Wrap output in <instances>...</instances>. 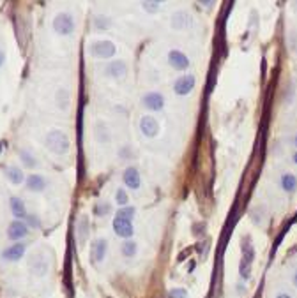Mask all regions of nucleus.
<instances>
[{
    "instance_id": "obj_3",
    "label": "nucleus",
    "mask_w": 297,
    "mask_h": 298,
    "mask_svg": "<svg viewBox=\"0 0 297 298\" xmlns=\"http://www.w3.org/2000/svg\"><path fill=\"white\" fill-rule=\"evenodd\" d=\"M89 53L94 55L98 58H112L115 53H117V48L112 41L108 39H103V41H94V43H90L89 46Z\"/></svg>"
},
{
    "instance_id": "obj_11",
    "label": "nucleus",
    "mask_w": 297,
    "mask_h": 298,
    "mask_svg": "<svg viewBox=\"0 0 297 298\" xmlns=\"http://www.w3.org/2000/svg\"><path fill=\"white\" fill-rule=\"evenodd\" d=\"M142 102H144V106L147 109L159 111V109L164 106V97L161 96V94H157V92H148V94H145V96H144Z\"/></svg>"
},
{
    "instance_id": "obj_25",
    "label": "nucleus",
    "mask_w": 297,
    "mask_h": 298,
    "mask_svg": "<svg viewBox=\"0 0 297 298\" xmlns=\"http://www.w3.org/2000/svg\"><path fill=\"white\" fill-rule=\"evenodd\" d=\"M110 210H112V206H110V203H98V205L94 206V213L96 215H99V217H103V215H106V213H110Z\"/></svg>"
},
{
    "instance_id": "obj_36",
    "label": "nucleus",
    "mask_w": 297,
    "mask_h": 298,
    "mask_svg": "<svg viewBox=\"0 0 297 298\" xmlns=\"http://www.w3.org/2000/svg\"><path fill=\"white\" fill-rule=\"evenodd\" d=\"M296 147H297V136H296Z\"/></svg>"
},
{
    "instance_id": "obj_34",
    "label": "nucleus",
    "mask_w": 297,
    "mask_h": 298,
    "mask_svg": "<svg viewBox=\"0 0 297 298\" xmlns=\"http://www.w3.org/2000/svg\"><path fill=\"white\" fill-rule=\"evenodd\" d=\"M2 147H5V141H0V154H2Z\"/></svg>"
},
{
    "instance_id": "obj_35",
    "label": "nucleus",
    "mask_w": 297,
    "mask_h": 298,
    "mask_svg": "<svg viewBox=\"0 0 297 298\" xmlns=\"http://www.w3.org/2000/svg\"><path fill=\"white\" fill-rule=\"evenodd\" d=\"M294 163L297 164V152H296V154H294Z\"/></svg>"
},
{
    "instance_id": "obj_15",
    "label": "nucleus",
    "mask_w": 297,
    "mask_h": 298,
    "mask_svg": "<svg viewBox=\"0 0 297 298\" xmlns=\"http://www.w3.org/2000/svg\"><path fill=\"white\" fill-rule=\"evenodd\" d=\"M189 23H191V18H189L188 12L179 11L172 16V28H175V30H182V28H186Z\"/></svg>"
},
{
    "instance_id": "obj_10",
    "label": "nucleus",
    "mask_w": 297,
    "mask_h": 298,
    "mask_svg": "<svg viewBox=\"0 0 297 298\" xmlns=\"http://www.w3.org/2000/svg\"><path fill=\"white\" fill-rule=\"evenodd\" d=\"M168 64L173 67V69L179 71H186L189 67V58L179 50H172L168 53Z\"/></svg>"
},
{
    "instance_id": "obj_8",
    "label": "nucleus",
    "mask_w": 297,
    "mask_h": 298,
    "mask_svg": "<svg viewBox=\"0 0 297 298\" xmlns=\"http://www.w3.org/2000/svg\"><path fill=\"white\" fill-rule=\"evenodd\" d=\"M122 180H124L126 187H129V189H138L142 184V178H140V171L137 170L135 166H129L124 170V173H122Z\"/></svg>"
},
{
    "instance_id": "obj_28",
    "label": "nucleus",
    "mask_w": 297,
    "mask_h": 298,
    "mask_svg": "<svg viewBox=\"0 0 297 298\" xmlns=\"http://www.w3.org/2000/svg\"><path fill=\"white\" fill-rule=\"evenodd\" d=\"M186 297H188L186 290H172V291H170L168 298H186Z\"/></svg>"
},
{
    "instance_id": "obj_31",
    "label": "nucleus",
    "mask_w": 297,
    "mask_h": 298,
    "mask_svg": "<svg viewBox=\"0 0 297 298\" xmlns=\"http://www.w3.org/2000/svg\"><path fill=\"white\" fill-rule=\"evenodd\" d=\"M4 60H5V57H4V53H2V50H0V67L4 66Z\"/></svg>"
},
{
    "instance_id": "obj_13",
    "label": "nucleus",
    "mask_w": 297,
    "mask_h": 298,
    "mask_svg": "<svg viewBox=\"0 0 297 298\" xmlns=\"http://www.w3.org/2000/svg\"><path fill=\"white\" fill-rule=\"evenodd\" d=\"M126 73H128V67L122 60H117V62L108 64V67L105 69V76L114 78V80H119V78H124Z\"/></svg>"
},
{
    "instance_id": "obj_7",
    "label": "nucleus",
    "mask_w": 297,
    "mask_h": 298,
    "mask_svg": "<svg viewBox=\"0 0 297 298\" xmlns=\"http://www.w3.org/2000/svg\"><path fill=\"white\" fill-rule=\"evenodd\" d=\"M28 235V226L25 224L23 221H12L11 224L7 226V236L11 240H21Z\"/></svg>"
},
{
    "instance_id": "obj_14",
    "label": "nucleus",
    "mask_w": 297,
    "mask_h": 298,
    "mask_svg": "<svg viewBox=\"0 0 297 298\" xmlns=\"http://www.w3.org/2000/svg\"><path fill=\"white\" fill-rule=\"evenodd\" d=\"M9 205H11V212H12V215H14L16 219H25V217L28 215L27 206H25L23 199H20V198H16V196L11 198Z\"/></svg>"
},
{
    "instance_id": "obj_23",
    "label": "nucleus",
    "mask_w": 297,
    "mask_h": 298,
    "mask_svg": "<svg viewBox=\"0 0 297 298\" xmlns=\"http://www.w3.org/2000/svg\"><path fill=\"white\" fill-rule=\"evenodd\" d=\"M20 159H21V163H23L25 166H28V168H34L35 164H37V163H35V159L32 157L28 150H21L20 152Z\"/></svg>"
},
{
    "instance_id": "obj_20",
    "label": "nucleus",
    "mask_w": 297,
    "mask_h": 298,
    "mask_svg": "<svg viewBox=\"0 0 297 298\" xmlns=\"http://www.w3.org/2000/svg\"><path fill=\"white\" fill-rule=\"evenodd\" d=\"M78 235H80V242H85L87 235H89V219H87V215H82L78 221Z\"/></svg>"
},
{
    "instance_id": "obj_12",
    "label": "nucleus",
    "mask_w": 297,
    "mask_h": 298,
    "mask_svg": "<svg viewBox=\"0 0 297 298\" xmlns=\"http://www.w3.org/2000/svg\"><path fill=\"white\" fill-rule=\"evenodd\" d=\"M25 244H14L11 247H7L5 251H2V260L5 261H18L23 258L25 254Z\"/></svg>"
},
{
    "instance_id": "obj_18",
    "label": "nucleus",
    "mask_w": 297,
    "mask_h": 298,
    "mask_svg": "<svg viewBox=\"0 0 297 298\" xmlns=\"http://www.w3.org/2000/svg\"><path fill=\"white\" fill-rule=\"evenodd\" d=\"M282 187L285 193H296L297 191V177L294 173H285L282 177Z\"/></svg>"
},
{
    "instance_id": "obj_29",
    "label": "nucleus",
    "mask_w": 297,
    "mask_h": 298,
    "mask_svg": "<svg viewBox=\"0 0 297 298\" xmlns=\"http://www.w3.org/2000/svg\"><path fill=\"white\" fill-rule=\"evenodd\" d=\"M27 219H28V224H30L32 228H39V226H41L39 219H37L35 215H27Z\"/></svg>"
},
{
    "instance_id": "obj_26",
    "label": "nucleus",
    "mask_w": 297,
    "mask_h": 298,
    "mask_svg": "<svg viewBox=\"0 0 297 298\" xmlns=\"http://www.w3.org/2000/svg\"><path fill=\"white\" fill-rule=\"evenodd\" d=\"M239 274H241V277H243V279H250L251 265L246 263V261H241V265H239Z\"/></svg>"
},
{
    "instance_id": "obj_6",
    "label": "nucleus",
    "mask_w": 297,
    "mask_h": 298,
    "mask_svg": "<svg viewBox=\"0 0 297 298\" xmlns=\"http://www.w3.org/2000/svg\"><path fill=\"white\" fill-rule=\"evenodd\" d=\"M195 76L191 74H186V76H180L175 83H173V92L177 96H188L193 89H195Z\"/></svg>"
},
{
    "instance_id": "obj_9",
    "label": "nucleus",
    "mask_w": 297,
    "mask_h": 298,
    "mask_svg": "<svg viewBox=\"0 0 297 298\" xmlns=\"http://www.w3.org/2000/svg\"><path fill=\"white\" fill-rule=\"evenodd\" d=\"M106 249H108V242L105 238H96L92 242V251H90V260L94 263H101L106 256Z\"/></svg>"
},
{
    "instance_id": "obj_27",
    "label": "nucleus",
    "mask_w": 297,
    "mask_h": 298,
    "mask_svg": "<svg viewBox=\"0 0 297 298\" xmlns=\"http://www.w3.org/2000/svg\"><path fill=\"white\" fill-rule=\"evenodd\" d=\"M142 7H144L147 12H152V14H154V12L159 11L161 2H152V0H150V2H142Z\"/></svg>"
},
{
    "instance_id": "obj_22",
    "label": "nucleus",
    "mask_w": 297,
    "mask_h": 298,
    "mask_svg": "<svg viewBox=\"0 0 297 298\" xmlns=\"http://www.w3.org/2000/svg\"><path fill=\"white\" fill-rule=\"evenodd\" d=\"M121 251H122V254H124L126 258H131V256L137 254V244H135L133 240L124 242V244H122V247H121Z\"/></svg>"
},
{
    "instance_id": "obj_19",
    "label": "nucleus",
    "mask_w": 297,
    "mask_h": 298,
    "mask_svg": "<svg viewBox=\"0 0 297 298\" xmlns=\"http://www.w3.org/2000/svg\"><path fill=\"white\" fill-rule=\"evenodd\" d=\"M255 260V249L251 245L250 238H243V261L251 265V261Z\"/></svg>"
},
{
    "instance_id": "obj_24",
    "label": "nucleus",
    "mask_w": 297,
    "mask_h": 298,
    "mask_svg": "<svg viewBox=\"0 0 297 298\" xmlns=\"http://www.w3.org/2000/svg\"><path fill=\"white\" fill-rule=\"evenodd\" d=\"M115 201H117V205L122 206H128V201H129V196L128 193H126L124 189H117V193H115Z\"/></svg>"
},
{
    "instance_id": "obj_2",
    "label": "nucleus",
    "mask_w": 297,
    "mask_h": 298,
    "mask_svg": "<svg viewBox=\"0 0 297 298\" xmlns=\"http://www.w3.org/2000/svg\"><path fill=\"white\" fill-rule=\"evenodd\" d=\"M46 148L50 152H53V154H59V155L66 154L71 148L69 136L64 131H60V129H53V131H50L46 136Z\"/></svg>"
},
{
    "instance_id": "obj_21",
    "label": "nucleus",
    "mask_w": 297,
    "mask_h": 298,
    "mask_svg": "<svg viewBox=\"0 0 297 298\" xmlns=\"http://www.w3.org/2000/svg\"><path fill=\"white\" fill-rule=\"evenodd\" d=\"M110 18H106V16H94V28L99 32L103 30H108L110 28Z\"/></svg>"
},
{
    "instance_id": "obj_33",
    "label": "nucleus",
    "mask_w": 297,
    "mask_h": 298,
    "mask_svg": "<svg viewBox=\"0 0 297 298\" xmlns=\"http://www.w3.org/2000/svg\"><path fill=\"white\" fill-rule=\"evenodd\" d=\"M294 284L297 286V270H296V274H294Z\"/></svg>"
},
{
    "instance_id": "obj_5",
    "label": "nucleus",
    "mask_w": 297,
    "mask_h": 298,
    "mask_svg": "<svg viewBox=\"0 0 297 298\" xmlns=\"http://www.w3.org/2000/svg\"><path fill=\"white\" fill-rule=\"evenodd\" d=\"M140 131L147 138H156L159 134V122L150 115H145L140 120Z\"/></svg>"
},
{
    "instance_id": "obj_32",
    "label": "nucleus",
    "mask_w": 297,
    "mask_h": 298,
    "mask_svg": "<svg viewBox=\"0 0 297 298\" xmlns=\"http://www.w3.org/2000/svg\"><path fill=\"white\" fill-rule=\"evenodd\" d=\"M276 298H292V297H290V295H287V293H282V295H278Z\"/></svg>"
},
{
    "instance_id": "obj_1",
    "label": "nucleus",
    "mask_w": 297,
    "mask_h": 298,
    "mask_svg": "<svg viewBox=\"0 0 297 298\" xmlns=\"http://www.w3.org/2000/svg\"><path fill=\"white\" fill-rule=\"evenodd\" d=\"M137 213L135 206H122L119 208V212L114 217V231L117 233V236L121 238H131L135 233L133 229V217Z\"/></svg>"
},
{
    "instance_id": "obj_4",
    "label": "nucleus",
    "mask_w": 297,
    "mask_h": 298,
    "mask_svg": "<svg viewBox=\"0 0 297 298\" xmlns=\"http://www.w3.org/2000/svg\"><path fill=\"white\" fill-rule=\"evenodd\" d=\"M53 30L59 35H69L74 30V19L69 12H59L53 18Z\"/></svg>"
},
{
    "instance_id": "obj_30",
    "label": "nucleus",
    "mask_w": 297,
    "mask_h": 298,
    "mask_svg": "<svg viewBox=\"0 0 297 298\" xmlns=\"http://www.w3.org/2000/svg\"><path fill=\"white\" fill-rule=\"evenodd\" d=\"M200 4H202L203 7H212V5H214L216 2H211V0H207V2H205V0H203V2H200Z\"/></svg>"
},
{
    "instance_id": "obj_16",
    "label": "nucleus",
    "mask_w": 297,
    "mask_h": 298,
    "mask_svg": "<svg viewBox=\"0 0 297 298\" xmlns=\"http://www.w3.org/2000/svg\"><path fill=\"white\" fill-rule=\"evenodd\" d=\"M5 177H7V180L12 184V186H20V184L25 180L23 171H21V168H18V166L5 168Z\"/></svg>"
},
{
    "instance_id": "obj_17",
    "label": "nucleus",
    "mask_w": 297,
    "mask_h": 298,
    "mask_svg": "<svg viewBox=\"0 0 297 298\" xmlns=\"http://www.w3.org/2000/svg\"><path fill=\"white\" fill-rule=\"evenodd\" d=\"M27 187L34 193H41V191L46 189V180L41 175H30L27 178Z\"/></svg>"
}]
</instances>
